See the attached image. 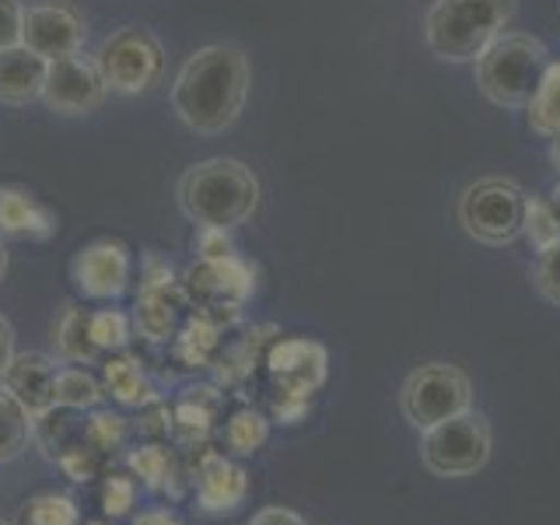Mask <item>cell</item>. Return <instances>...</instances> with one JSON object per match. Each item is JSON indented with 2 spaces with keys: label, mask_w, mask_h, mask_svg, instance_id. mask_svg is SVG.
<instances>
[{
  "label": "cell",
  "mask_w": 560,
  "mask_h": 525,
  "mask_svg": "<svg viewBox=\"0 0 560 525\" xmlns=\"http://www.w3.org/2000/svg\"><path fill=\"white\" fill-rule=\"evenodd\" d=\"M525 192L512 179H480L463 189L459 197V224L469 238L483 245H508L522 235L525 224Z\"/></svg>",
  "instance_id": "obj_7"
},
{
  "label": "cell",
  "mask_w": 560,
  "mask_h": 525,
  "mask_svg": "<svg viewBox=\"0 0 560 525\" xmlns=\"http://www.w3.org/2000/svg\"><path fill=\"white\" fill-rule=\"evenodd\" d=\"M0 525H11V522H4V518H0Z\"/></svg>",
  "instance_id": "obj_44"
},
{
  "label": "cell",
  "mask_w": 560,
  "mask_h": 525,
  "mask_svg": "<svg viewBox=\"0 0 560 525\" xmlns=\"http://www.w3.org/2000/svg\"><path fill=\"white\" fill-rule=\"evenodd\" d=\"M518 0H434L424 43L445 63H477L512 25Z\"/></svg>",
  "instance_id": "obj_3"
},
{
  "label": "cell",
  "mask_w": 560,
  "mask_h": 525,
  "mask_svg": "<svg viewBox=\"0 0 560 525\" xmlns=\"http://www.w3.org/2000/svg\"><path fill=\"white\" fill-rule=\"evenodd\" d=\"M84 434H88V445H92L102 459H109V455L127 442V420L116 413H95L84 420Z\"/></svg>",
  "instance_id": "obj_31"
},
{
  "label": "cell",
  "mask_w": 560,
  "mask_h": 525,
  "mask_svg": "<svg viewBox=\"0 0 560 525\" xmlns=\"http://www.w3.org/2000/svg\"><path fill=\"white\" fill-rule=\"evenodd\" d=\"M88 525H105V522H88Z\"/></svg>",
  "instance_id": "obj_43"
},
{
  "label": "cell",
  "mask_w": 560,
  "mask_h": 525,
  "mask_svg": "<svg viewBox=\"0 0 560 525\" xmlns=\"http://www.w3.org/2000/svg\"><path fill=\"white\" fill-rule=\"evenodd\" d=\"M547 67L550 52L536 35L504 32L477 60V84L483 98L501 105V109H525L539 92Z\"/></svg>",
  "instance_id": "obj_4"
},
{
  "label": "cell",
  "mask_w": 560,
  "mask_h": 525,
  "mask_svg": "<svg viewBox=\"0 0 560 525\" xmlns=\"http://www.w3.org/2000/svg\"><path fill=\"white\" fill-rule=\"evenodd\" d=\"M95 63H98L109 92L140 95V92H151V88L162 81L165 49L151 28L122 25L102 39V46L95 52Z\"/></svg>",
  "instance_id": "obj_6"
},
{
  "label": "cell",
  "mask_w": 560,
  "mask_h": 525,
  "mask_svg": "<svg viewBox=\"0 0 560 525\" xmlns=\"http://www.w3.org/2000/svg\"><path fill=\"white\" fill-rule=\"evenodd\" d=\"M22 525H81L78 501L67 494H39L25 504Z\"/></svg>",
  "instance_id": "obj_28"
},
{
  "label": "cell",
  "mask_w": 560,
  "mask_h": 525,
  "mask_svg": "<svg viewBox=\"0 0 560 525\" xmlns=\"http://www.w3.org/2000/svg\"><path fill=\"white\" fill-rule=\"evenodd\" d=\"M533 280H536V291L547 298V302L560 305V245H553L550 253H539Z\"/></svg>",
  "instance_id": "obj_33"
},
{
  "label": "cell",
  "mask_w": 560,
  "mask_h": 525,
  "mask_svg": "<svg viewBox=\"0 0 560 525\" xmlns=\"http://www.w3.org/2000/svg\"><path fill=\"white\" fill-rule=\"evenodd\" d=\"M127 466H130V472H133V480H140L148 490H162L165 487V480H168V472H172V466H175V459H172V452L168 448H162V445H140V448H133L130 455H127Z\"/></svg>",
  "instance_id": "obj_27"
},
{
  "label": "cell",
  "mask_w": 560,
  "mask_h": 525,
  "mask_svg": "<svg viewBox=\"0 0 560 525\" xmlns=\"http://www.w3.org/2000/svg\"><path fill=\"white\" fill-rule=\"evenodd\" d=\"M547 203H550V210H553V214L560 218V186H557V189L550 192V200H547Z\"/></svg>",
  "instance_id": "obj_41"
},
{
  "label": "cell",
  "mask_w": 560,
  "mask_h": 525,
  "mask_svg": "<svg viewBox=\"0 0 560 525\" xmlns=\"http://www.w3.org/2000/svg\"><path fill=\"white\" fill-rule=\"evenodd\" d=\"M88 315L92 312H84L78 305H70L63 312V319L57 326V350H60V358L63 361H78V364H88V361H95L102 350L92 343V329H88Z\"/></svg>",
  "instance_id": "obj_23"
},
{
  "label": "cell",
  "mask_w": 560,
  "mask_h": 525,
  "mask_svg": "<svg viewBox=\"0 0 560 525\" xmlns=\"http://www.w3.org/2000/svg\"><path fill=\"white\" fill-rule=\"evenodd\" d=\"M137 501V480L127 477V472H109L102 483V512L109 518H122L133 512Z\"/></svg>",
  "instance_id": "obj_32"
},
{
  "label": "cell",
  "mask_w": 560,
  "mask_h": 525,
  "mask_svg": "<svg viewBox=\"0 0 560 525\" xmlns=\"http://www.w3.org/2000/svg\"><path fill=\"white\" fill-rule=\"evenodd\" d=\"M189 480L197 483V504L210 515H224L242 508L249 498V472L232 463L218 448H203L189 466Z\"/></svg>",
  "instance_id": "obj_11"
},
{
  "label": "cell",
  "mask_w": 560,
  "mask_h": 525,
  "mask_svg": "<svg viewBox=\"0 0 560 525\" xmlns=\"http://www.w3.org/2000/svg\"><path fill=\"white\" fill-rule=\"evenodd\" d=\"M133 525H183V518L168 512V508H148V512H140L133 518Z\"/></svg>",
  "instance_id": "obj_39"
},
{
  "label": "cell",
  "mask_w": 560,
  "mask_h": 525,
  "mask_svg": "<svg viewBox=\"0 0 560 525\" xmlns=\"http://www.w3.org/2000/svg\"><path fill=\"white\" fill-rule=\"evenodd\" d=\"M70 273H74V284L84 298L109 302V298H119L130 284V253L127 245L113 238L92 242L88 249L78 253Z\"/></svg>",
  "instance_id": "obj_13"
},
{
  "label": "cell",
  "mask_w": 560,
  "mask_h": 525,
  "mask_svg": "<svg viewBox=\"0 0 560 525\" xmlns=\"http://www.w3.org/2000/svg\"><path fill=\"white\" fill-rule=\"evenodd\" d=\"M490 424L477 410L455 413L445 424L431 431H420V463H424L434 477L459 480L480 472L490 459Z\"/></svg>",
  "instance_id": "obj_5"
},
{
  "label": "cell",
  "mask_w": 560,
  "mask_h": 525,
  "mask_svg": "<svg viewBox=\"0 0 560 525\" xmlns=\"http://www.w3.org/2000/svg\"><path fill=\"white\" fill-rule=\"evenodd\" d=\"M175 192H179L183 214L192 224L232 232L253 218L259 203V179L238 158H207L183 172Z\"/></svg>",
  "instance_id": "obj_2"
},
{
  "label": "cell",
  "mask_w": 560,
  "mask_h": 525,
  "mask_svg": "<svg viewBox=\"0 0 560 525\" xmlns=\"http://www.w3.org/2000/svg\"><path fill=\"white\" fill-rule=\"evenodd\" d=\"M102 385L95 375H88L84 368H57V407L67 410H95L102 402Z\"/></svg>",
  "instance_id": "obj_26"
},
{
  "label": "cell",
  "mask_w": 560,
  "mask_h": 525,
  "mask_svg": "<svg viewBox=\"0 0 560 525\" xmlns=\"http://www.w3.org/2000/svg\"><path fill=\"white\" fill-rule=\"evenodd\" d=\"M522 232L529 235V242L536 245V253H550L553 245H560V218L553 214L547 200H525Z\"/></svg>",
  "instance_id": "obj_29"
},
{
  "label": "cell",
  "mask_w": 560,
  "mask_h": 525,
  "mask_svg": "<svg viewBox=\"0 0 560 525\" xmlns=\"http://www.w3.org/2000/svg\"><path fill=\"white\" fill-rule=\"evenodd\" d=\"M249 98V60L245 52L214 43L197 49L172 81V109L192 133H224L242 116Z\"/></svg>",
  "instance_id": "obj_1"
},
{
  "label": "cell",
  "mask_w": 560,
  "mask_h": 525,
  "mask_svg": "<svg viewBox=\"0 0 560 525\" xmlns=\"http://www.w3.org/2000/svg\"><path fill=\"white\" fill-rule=\"evenodd\" d=\"M11 361H14V329L4 315H0V378H4Z\"/></svg>",
  "instance_id": "obj_38"
},
{
  "label": "cell",
  "mask_w": 560,
  "mask_h": 525,
  "mask_svg": "<svg viewBox=\"0 0 560 525\" xmlns=\"http://www.w3.org/2000/svg\"><path fill=\"white\" fill-rule=\"evenodd\" d=\"M249 525H308V522L298 512H291V508L273 504V508H259V512L249 518Z\"/></svg>",
  "instance_id": "obj_37"
},
{
  "label": "cell",
  "mask_w": 560,
  "mask_h": 525,
  "mask_svg": "<svg viewBox=\"0 0 560 525\" xmlns=\"http://www.w3.org/2000/svg\"><path fill=\"white\" fill-rule=\"evenodd\" d=\"M8 270V249H4V232H0V280H4Z\"/></svg>",
  "instance_id": "obj_40"
},
{
  "label": "cell",
  "mask_w": 560,
  "mask_h": 525,
  "mask_svg": "<svg viewBox=\"0 0 560 525\" xmlns=\"http://www.w3.org/2000/svg\"><path fill=\"white\" fill-rule=\"evenodd\" d=\"M8 389L22 399V407L39 420L57 407V361L46 354H14L4 378Z\"/></svg>",
  "instance_id": "obj_15"
},
{
  "label": "cell",
  "mask_w": 560,
  "mask_h": 525,
  "mask_svg": "<svg viewBox=\"0 0 560 525\" xmlns=\"http://www.w3.org/2000/svg\"><path fill=\"white\" fill-rule=\"evenodd\" d=\"M88 25L74 4L67 0H39L22 8V46L43 60L74 57L84 49Z\"/></svg>",
  "instance_id": "obj_9"
},
{
  "label": "cell",
  "mask_w": 560,
  "mask_h": 525,
  "mask_svg": "<svg viewBox=\"0 0 560 525\" xmlns=\"http://www.w3.org/2000/svg\"><path fill=\"white\" fill-rule=\"evenodd\" d=\"M267 368L280 396L312 399L326 382V350L315 340H280L270 347Z\"/></svg>",
  "instance_id": "obj_12"
},
{
  "label": "cell",
  "mask_w": 560,
  "mask_h": 525,
  "mask_svg": "<svg viewBox=\"0 0 560 525\" xmlns=\"http://www.w3.org/2000/svg\"><path fill=\"white\" fill-rule=\"evenodd\" d=\"M88 329H92V343L98 350H119L130 340V319L116 308H98L88 315Z\"/></svg>",
  "instance_id": "obj_30"
},
{
  "label": "cell",
  "mask_w": 560,
  "mask_h": 525,
  "mask_svg": "<svg viewBox=\"0 0 560 525\" xmlns=\"http://www.w3.org/2000/svg\"><path fill=\"white\" fill-rule=\"evenodd\" d=\"M105 95H109V88H105V78H102L95 57L74 52V57L49 60L46 84H43V102L49 113L84 116V113L98 109Z\"/></svg>",
  "instance_id": "obj_10"
},
{
  "label": "cell",
  "mask_w": 560,
  "mask_h": 525,
  "mask_svg": "<svg viewBox=\"0 0 560 525\" xmlns=\"http://www.w3.org/2000/svg\"><path fill=\"white\" fill-rule=\"evenodd\" d=\"M305 410H308V399H298V396H277L270 407L273 420H280V424H298V420L305 417Z\"/></svg>",
  "instance_id": "obj_36"
},
{
  "label": "cell",
  "mask_w": 560,
  "mask_h": 525,
  "mask_svg": "<svg viewBox=\"0 0 560 525\" xmlns=\"http://www.w3.org/2000/svg\"><path fill=\"white\" fill-rule=\"evenodd\" d=\"M49 60L35 57L25 46L0 49V102L4 105H28L43 98Z\"/></svg>",
  "instance_id": "obj_16"
},
{
  "label": "cell",
  "mask_w": 560,
  "mask_h": 525,
  "mask_svg": "<svg viewBox=\"0 0 560 525\" xmlns=\"http://www.w3.org/2000/svg\"><path fill=\"white\" fill-rule=\"evenodd\" d=\"M35 438V420L4 382H0V463H14Z\"/></svg>",
  "instance_id": "obj_21"
},
{
  "label": "cell",
  "mask_w": 560,
  "mask_h": 525,
  "mask_svg": "<svg viewBox=\"0 0 560 525\" xmlns=\"http://www.w3.org/2000/svg\"><path fill=\"white\" fill-rule=\"evenodd\" d=\"M469 402H472V385L466 372L442 361L420 364L417 372L407 375L399 393L402 417H407L417 431H431L438 424H445L455 413L469 410Z\"/></svg>",
  "instance_id": "obj_8"
},
{
  "label": "cell",
  "mask_w": 560,
  "mask_h": 525,
  "mask_svg": "<svg viewBox=\"0 0 560 525\" xmlns=\"http://www.w3.org/2000/svg\"><path fill=\"white\" fill-rule=\"evenodd\" d=\"M525 109H529V127L539 137H560V63L547 67L539 92Z\"/></svg>",
  "instance_id": "obj_24"
},
{
  "label": "cell",
  "mask_w": 560,
  "mask_h": 525,
  "mask_svg": "<svg viewBox=\"0 0 560 525\" xmlns=\"http://www.w3.org/2000/svg\"><path fill=\"white\" fill-rule=\"evenodd\" d=\"M183 302L186 298L175 284H144L140 288L137 305H133V323L140 329V337H148L154 343L172 340Z\"/></svg>",
  "instance_id": "obj_17"
},
{
  "label": "cell",
  "mask_w": 560,
  "mask_h": 525,
  "mask_svg": "<svg viewBox=\"0 0 560 525\" xmlns=\"http://www.w3.org/2000/svg\"><path fill=\"white\" fill-rule=\"evenodd\" d=\"M550 158H553V165L560 168V137H553V148H550Z\"/></svg>",
  "instance_id": "obj_42"
},
{
  "label": "cell",
  "mask_w": 560,
  "mask_h": 525,
  "mask_svg": "<svg viewBox=\"0 0 560 525\" xmlns=\"http://www.w3.org/2000/svg\"><path fill=\"white\" fill-rule=\"evenodd\" d=\"M22 46V4L0 0V49Z\"/></svg>",
  "instance_id": "obj_34"
},
{
  "label": "cell",
  "mask_w": 560,
  "mask_h": 525,
  "mask_svg": "<svg viewBox=\"0 0 560 525\" xmlns=\"http://www.w3.org/2000/svg\"><path fill=\"white\" fill-rule=\"evenodd\" d=\"M0 232L14 238H49L57 218L25 189H0Z\"/></svg>",
  "instance_id": "obj_18"
},
{
  "label": "cell",
  "mask_w": 560,
  "mask_h": 525,
  "mask_svg": "<svg viewBox=\"0 0 560 525\" xmlns=\"http://www.w3.org/2000/svg\"><path fill=\"white\" fill-rule=\"evenodd\" d=\"M221 343V326L210 315H192V319L175 332V358L189 368H203L214 358Z\"/></svg>",
  "instance_id": "obj_22"
},
{
  "label": "cell",
  "mask_w": 560,
  "mask_h": 525,
  "mask_svg": "<svg viewBox=\"0 0 560 525\" xmlns=\"http://www.w3.org/2000/svg\"><path fill=\"white\" fill-rule=\"evenodd\" d=\"M102 378H105V389L116 402L122 407H154L158 402V393L151 389V382L144 375V368H140L137 358L130 354H119V358H109L102 364Z\"/></svg>",
  "instance_id": "obj_20"
},
{
  "label": "cell",
  "mask_w": 560,
  "mask_h": 525,
  "mask_svg": "<svg viewBox=\"0 0 560 525\" xmlns=\"http://www.w3.org/2000/svg\"><path fill=\"white\" fill-rule=\"evenodd\" d=\"M221 402L224 399H221V393L214 389V385H192V389H186L179 396V402H175L172 431L189 445L203 442V438L210 434V428H214L218 413H221Z\"/></svg>",
  "instance_id": "obj_19"
},
{
  "label": "cell",
  "mask_w": 560,
  "mask_h": 525,
  "mask_svg": "<svg viewBox=\"0 0 560 525\" xmlns=\"http://www.w3.org/2000/svg\"><path fill=\"white\" fill-rule=\"evenodd\" d=\"M200 256L203 259H228V256H235L232 242H228V232H221V228H203V232H200Z\"/></svg>",
  "instance_id": "obj_35"
},
{
  "label": "cell",
  "mask_w": 560,
  "mask_h": 525,
  "mask_svg": "<svg viewBox=\"0 0 560 525\" xmlns=\"http://www.w3.org/2000/svg\"><path fill=\"white\" fill-rule=\"evenodd\" d=\"M189 298H200L203 312L210 308H238L253 294V270L238 256L228 259H203L186 277Z\"/></svg>",
  "instance_id": "obj_14"
},
{
  "label": "cell",
  "mask_w": 560,
  "mask_h": 525,
  "mask_svg": "<svg viewBox=\"0 0 560 525\" xmlns=\"http://www.w3.org/2000/svg\"><path fill=\"white\" fill-rule=\"evenodd\" d=\"M224 442L235 455H256L262 445L270 442V417L253 407H242L232 413L224 428Z\"/></svg>",
  "instance_id": "obj_25"
}]
</instances>
